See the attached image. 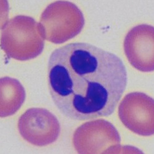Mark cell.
Returning a JSON list of instances; mask_svg holds the SVG:
<instances>
[{"label": "cell", "instance_id": "6", "mask_svg": "<svg viewBox=\"0 0 154 154\" xmlns=\"http://www.w3.org/2000/svg\"><path fill=\"white\" fill-rule=\"evenodd\" d=\"M119 117L128 129L140 136L154 134V100L146 94L134 92L124 97L119 108Z\"/></svg>", "mask_w": 154, "mask_h": 154}, {"label": "cell", "instance_id": "8", "mask_svg": "<svg viewBox=\"0 0 154 154\" xmlns=\"http://www.w3.org/2000/svg\"><path fill=\"white\" fill-rule=\"evenodd\" d=\"M26 97L25 89L17 79L5 76L1 79L0 116L5 118L16 113Z\"/></svg>", "mask_w": 154, "mask_h": 154}, {"label": "cell", "instance_id": "2", "mask_svg": "<svg viewBox=\"0 0 154 154\" xmlns=\"http://www.w3.org/2000/svg\"><path fill=\"white\" fill-rule=\"evenodd\" d=\"M45 40L40 23L31 17L18 15L3 25L1 47L8 58L26 61L42 53Z\"/></svg>", "mask_w": 154, "mask_h": 154}, {"label": "cell", "instance_id": "3", "mask_svg": "<svg viewBox=\"0 0 154 154\" xmlns=\"http://www.w3.org/2000/svg\"><path fill=\"white\" fill-rule=\"evenodd\" d=\"M40 23L45 39L58 44L79 34L84 26L85 20L82 11L75 4L59 1L47 6Z\"/></svg>", "mask_w": 154, "mask_h": 154}, {"label": "cell", "instance_id": "5", "mask_svg": "<svg viewBox=\"0 0 154 154\" xmlns=\"http://www.w3.org/2000/svg\"><path fill=\"white\" fill-rule=\"evenodd\" d=\"M18 128L25 140L38 146L54 143L60 132V124L57 117L42 108H31L26 111L19 119Z\"/></svg>", "mask_w": 154, "mask_h": 154}, {"label": "cell", "instance_id": "4", "mask_svg": "<svg viewBox=\"0 0 154 154\" xmlns=\"http://www.w3.org/2000/svg\"><path fill=\"white\" fill-rule=\"evenodd\" d=\"M74 146L80 153H119L121 137L116 128L103 119L87 122L76 130L73 136Z\"/></svg>", "mask_w": 154, "mask_h": 154}, {"label": "cell", "instance_id": "1", "mask_svg": "<svg viewBox=\"0 0 154 154\" xmlns=\"http://www.w3.org/2000/svg\"><path fill=\"white\" fill-rule=\"evenodd\" d=\"M51 95L60 112L82 121L109 116L126 88V68L118 57L91 44L54 50L48 62Z\"/></svg>", "mask_w": 154, "mask_h": 154}, {"label": "cell", "instance_id": "7", "mask_svg": "<svg viewBox=\"0 0 154 154\" xmlns=\"http://www.w3.org/2000/svg\"><path fill=\"white\" fill-rule=\"evenodd\" d=\"M154 27L146 24L136 26L125 38V54L131 65L140 71H154Z\"/></svg>", "mask_w": 154, "mask_h": 154}]
</instances>
